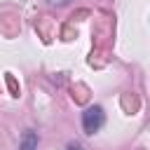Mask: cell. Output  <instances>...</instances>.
Here are the masks:
<instances>
[{"label": "cell", "mask_w": 150, "mask_h": 150, "mask_svg": "<svg viewBox=\"0 0 150 150\" xmlns=\"http://www.w3.org/2000/svg\"><path fill=\"white\" fill-rule=\"evenodd\" d=\"M103 124H105V112H103L101 105H89L82 112V129H84V134H96Z\"/></svg>", "instance_id": "cell-1"}, {"label": "cell", "mask_w": 150, "mask_h": 150, "mask_svg": "<svg viewBox=\"0 0 150 150\" xmlns=\"http://www.w3.org/2000/svg\"><path fill=\"white\" fill-rule=\"evenodd\" d=\"M19 150H38V134L33 129L23 131V136L19 141Z\"/></svg>", "instance_id": "cell-2"}, {"label": "cell", "mask_w": 150, "mask_h": 150, "mask_svg": "<svg viewBox=\"0 0 150 150\" xmlns=\"http://www.w3.org/2000/svg\"><path fill=\"white\" fill-rule=\"evenodd\" d=\"M68 150H84V148H82L80 143H70V145H68Z\"/></svg>", "instance_id": "cell-4"}, {"label": "cell", "mask_w": 150, "mask_h": 150, "mask_svg": "<svg viewBox=\"0 0 150 150\" xmlns=\"http://www.w3.org/2000/svg\"><path fill=\"white\" fill-rule=\"evenodd\" d=\"M73 0H47V5H52V7H66V5H70Z\"/></svg>", "instance_id": "cell-3"}]
</instances>
